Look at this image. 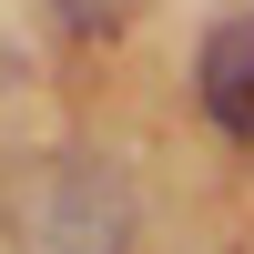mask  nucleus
Here are the masks:
<instances>
[{
  "label": "nucleus",
  "mask_w": 254,
  "mask_h": 254,
  "mask_svg": "<svg viewBox=\"0 0 254 254\" xmlns=\"http://www.w3.org/2000/svg\"><path fill=\"white\" fill-rule=\"evenodd\" d=\"M193 81H203V112H214V132L254 142V20H214V31H203Z\"/></svg>",
  "instance_id": "nucleus-2"
},
{
  "label": "nucleus",
  "mask_w": 254,
  "mask_h": 254,
  "mask_svg": "<svg viewBox=\"0 0 254 254\" xmlns=\"http://www.w3.org/2000/svg\"><path fill=\"white\" fill-rule=\"evenodd\" d=\"M0 81H10V41H0Z\"/></svg>",
  "instance_id": "nucleus-4"
},
{
  "label": "nucleus",
  "mask_w": 254,
  "mask_h": 254,
  "mask_svg": "<svg viewBox=\"0 0 254 254\" xmlns=\"http://www.w3.org/2000/svg\"><path fill=\"white\" fill-rule=\"evenodd\" d=\"M10 244L20 254H132V173L92 142L41 153V173L10 203Z\"/></svg>",
  "instance_id": "nucleus-1"
},
{
  "label": "nucleus",
  "mask_w": 254,
  "mask_h": 254,
  "mask_svg": "<svg viewBox=\"0 0 254 254\" xmlns=\"http://www.w3.org/2000/svg\"><path fill=\"white\" fill-rule=\"evenodd\" d=\"M51 10H61V31H112L132 0H51Z\"/></svg>",
  "instance_id": "nucleus-3"
}]
</instances>
